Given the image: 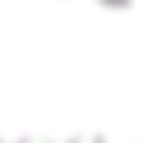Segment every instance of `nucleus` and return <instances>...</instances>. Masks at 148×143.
<instances>
[{"mask_svg":"<svg viewBox=\"0 0 148 143\" xmlns=\"http://www.w3.org/2000/svg\"><path fill=\"white\" fill-rule=\"evenodd\" d=\"M130 18H139V23H148V0H116Z\"/></svg>","mask_w":148,"mask_h":143,"instance_id":"f03ea898","label":"nucleus"},{"mask_svg":"<svg viewBox=\"0 0 148 143\" xmlns=\"http://www.w3.org/2000/svg\"><path fill=\"white\" fill-rule=\"evenodd\" d=\"M130 18L116 0H0V46H69L106 42Z\"/></svg>","mask_w":148,"mask_h":143,"instance_id":"f257e3e1","label":"nucleus"}]
</instances>
